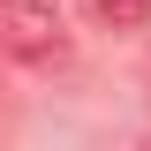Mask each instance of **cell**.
Returning a JSON list of instances; mask_svg holds the SVG:
<instances>
[{
    "instance_id": "6da1fadb",
    "label": "cell",
    "mask_w": 151,
    "mask_h": 151,
    "mask_svg": "<svg viewBox=\"0 0 151 151\" xmlns=\"http://www.w3.org/2000/svg\"><path fill=\"white\" fill-rule=\"evenodd\" d=\"M0 53L23 68H53L68 60V23L53 0H0Z\"/></svg>"
},
{
    "instance_id": "7a4b0ae2",
    "label": "cell",
    "mask_w": 151,
    "mask_h": 151,
    "mask_svg": "<svg viewBox=\"0 0 151 151\" xmlns=\"http://www.w3.org/2000/svg\"><path fill=\"white\" fill-rule=\"evenodd\" d=\"M83 8H91L106 30H136V23L151 15V0H83Z\"/></svg>"
}]
</instances>
